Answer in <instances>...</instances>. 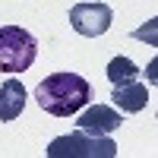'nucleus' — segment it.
Here are the masks:
<instances>
[{"mask_svg":"<svg viewBox=\"0 0 158 158\" xmlns=\"http://www.w3.org/2000/svg\"><path fill=\"white\" fill-rule=\"evenodd\" d=\"M48 155L51 158H114L117 146L108 136H92V133L76 130L70 136H57L48 146Z\"/></svg>","mask_w":158,"mask_h":158,"instance_id":"7ed1b4c3","label":"nucleus"},{"mask_svg":"<svg viewBox=\"0 0 158 158\" xmlns=\"http://www.w3.org/2000/svg\"><path fill=\"white\" fill-rule=\"evenodd\" d=\"M92 98V85L85 76L79 73H51L44 76L35 89V101L41 104V111L51 117H70L79 114Z\"/></svg>","mask_w":158,"mask_h":158,"instance_id":"f257e3e1","label":"nucleus"},{"mask_svg":"<svg viewBox=\"0 0 158 158\" xmlns=\"http://www.w3.org/2000/svg\"><path fill=\"white\" fill-rule=\"evenodd\" d=\"M111 98H114L120 114H139V111H146V104H149V89L142 85L139 79H133V82H127V85H114Z\"/></svg>","mask_w":158,"mask_h":158,"instance_id":"423d86ee","label":"nucleus"},{"mask_svg":"<svg viewBox=\"0 0 158 158\" xmlns=\"http://www.w3.org/2000/svg\"><path fill=\"white\" fill-rule=\"evenodd\" d=\"M114 22V13L108 3H101V0H82V3H76L70 10V25L76 35L82 38H98L111 29Z\"/></svg>","mask_w":158,"mask_h":158,"instance_id":"20e7f679","label":"nucleus"},{"mask_svg":"<svg viewBox=\"0 0 158 158\" xmlns=\"http://www.w3.org/2000/svg\"><path fill=\"white\" fill-rule=\"evenodd\" d=\"M120 123H123V114L114 111V108H108V104H92V108H85L82 114L76 117V130L92 133V136H108Z\"/></svg>","mask_w":158,"mask_h":158,"instance_id":"39448f33","label":"nucleus"},{"mask_svg":"<svg viewBox=\"0 0 158 158\" xmlns=\"http://www.w3.org/2000/svg\"><path fill=\"white\" fill-rule=\"evenodd\" d=\"M108 79L114 85H127V82H133V79H139V67L130 57H114L108 63Z\"/></svg>","mask_w":158,"mask_h":158,"instance_id":"6e6552de","label":"nucleus"},{"mask_svg":"<svg viewBox=\"0 0 158 158\" xmlns=\"http://www.w3.org/2000/svg\"><path fill=\"white\" fill-rule=\"evenodd\" d=\"M38 57V41L19 25H0V73H25Z\"/></svg>","mask_w":158,"mask_h":158,"instance_id":"f03ea898","label":"nucleus"},{"mask_svg":"<svg viewBox=\"0 0 158 158\" xmlns=\"http://www.w3.org/2000/svg\"><path fill=\"white\" fill-rule=\"evenodd\" d=\"M25 108V89L16 76H10L3 85H0V120L10 123V120H16V117L22 114Z\"/></svg>","mask_w":158,"mask_h":158,"instance_id":"0eeeda50","label":"nucleus"}]
</instances>
